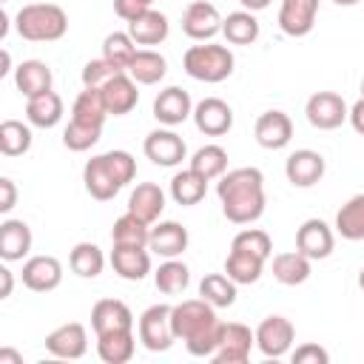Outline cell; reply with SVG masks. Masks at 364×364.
Wrapping results in <instances>:
<instances>
[{
    "instance_id": "cell-1",
    "label": "cell",
    "mask_w": 364,
    "mask_h": 364,
    "mask_svg": "<svg viewBox=\"0 0 364 364\" xmlns=\"http://www.w3.org/2000/svg\"><path fill=\"white\" fill-rule=\"evenodd\" d=\"M216 196L222 213L233 225H250L264 213V176L259 168H233L225 171L216 182Z\"/></svg>"
},
{
    "instance_id": "cell-2",
    "label": "cell",
    "mask_w": 364,
    "mask_h": 364,
    "mask_svg": "<svg viewBox=\"0 0 364 364\" xmlns=\"http://www.w3.org/2000/svg\"><path fill=\"white\" fill-rule=\"evenodd\" d=\"M171 324L179 341H185L188 353L196 358L213 355L222 336V321L216 318V307L199 299H185L171 307Z\"/></svg>"
},
{
    "instance_id": "cell-3",
    "label": "cell",
    "mask_w": 364,
    "mask_h": 364,
    "mask_svg": "<svg viewBox=\"0 0 364 364\" xmlns=\"http://www.w3.org/2000/svg\"><path fill=\"white\" fill-rule=\"evenodd\" d=\"M134 176H136V162L128 151H105L100 156H91L82 168L85 191L97 202L114 199L128 182H134Z\"/></svg>"
},
{
    "instance_id": "cell-4",
    "label": "cell",
    "mask_w": 364,
    "mask_h": 364,
    "mask_svg": "<svg viewBox=\"0 0 364 364\" xmlns=\"http://www.w3.org/2000/svg\"><path fill=\"white\" fill-rule=\"evenodd\" d=\"M14 28L28 43H54L68 31V14L57 3H28L14 14Z\"/></svg>"
},
{
    "instance_id": "cell-5",
    "label": "cell",
    "mask_w": 364,
    "mask_h": 364,
    "mask_svg": "<svg viewBox=\"0 0 364 364\" xmlns=\"http://www.w3.org/2000/svg\"><path fill=\"white\" fill-rule=\"evenodd\" d=\"M233 65H236L233 51L228 46H216V43H199L182 54L185 74L199 82H222L233 74Z\"/></svg>"
},
{
    "instance_id": "cell-6",
    "label": "cell",
    "mask_w": 364,
    "mask_h": 364,
    "mask_svg": "<svg viewBox=\"0 0 364 364\" xmlns=\"http://www.w3.org/2000/svg\"><path fill=\"white\" fill-rule=\"evenodd\" d=\"M136 333L145 350L151 353H165L171 350V344L176 341L173 324H171V304H151L139 321H136Z\"/></svg>"
},
{
    "instance_id": "cell-7",
    "label": "cell",
    "mask_w": 364,
    "mask_h": 364,
    "mask_svg": "<svg viewBox=\"0 0 364 364\" xmlns=\"http://www.w3.org/2000/svg\"><path fill=\"white\" fill-rule=\"evenodd\" d=\"M304 117H307V122L313 128L333 131V128H338L350 117V108H347L341 94H336V91H316L307 100V105H304Z\"/></svg>"
},
{
    "instance_id": "cell-8",
    "label": "cell",
    "mask_w": 364,
    "mask_h": 364,
    "mask_svg": "<svg viewBox=\"0 0 364 364\" xmlns=\"http://www.w3.org/2000/svg\"><path fill=\"white\" fill-rule=\"evenodd\" d=\"M293 338H296V327L284 316H267L256 327V347L267 358H282L284 353H290Z\"/></svg>"
},
{
    "instance_id": "cell-9",
    "label": "cell",
    "mask_w": 364,
    "mask_h": 364,
    "mask_svg": "<svg viewBox=\"0 0 364 364\" xmlns=\"http://www.w3.org/2000/svg\"><path fill=\"white\" fill-rule=\"evenodd\" d=\"M253 344H256V333H250L247 324L228 321V324H222V336H219L213 361L216 364H245L250 358Z\"/></svg>"
},
{
    "instance_id": "cell-10",
    "label": "cell",
    "mask_w": 364,
    "mask_h": 364,
    "mask_svg": "<svg viewBox=\"0 0 364 364\" xmlns=\"http://www.w3.org/2000/svg\"><path fill=\"white\" fill-rule=\"evenodd\" d=\"M142 151H145V156H148L154 165H159V168H176V165L188 156L185 139H182L176 131H171V128H156V131H151V134L145 136V142H142Z\"/></svg>"
},
{
    "instance_id": "cell-11",
    "label": "cell",
    "mask_w": 364,
    "mask_h": 364,
    "mask_svg": "<svg viewBox=\"0 0 364 364\" xmlns=\"http://www.w3.org/2000/svg\"><path fill=\"white\" fill-rule=\"evenodd\" d=\"M222 14L213 3L208 0H193L188 3V9L182 11V31L196 40V43H208L210 37H216L222 31Z\"/></svg>"
},
{
    "instance_id": "cell-12",
    "label": "cell",
    "mask_w": 364,
    "mask_h": 364,
    "mask_svg": "<svg viewBox=\"0 0 364 364\" xmlns=\"http://www.w3.org/2000/svg\"><path fill=\"white\" fill-rule=\"evenodd\" d=\"M336 247V233L324 219H304L296 230V250L304 253L310 262L327 259Z\"/></svg>"
},
{
    "instance_id": "cell-13",
    "label": "cell",
    "mask_w": 364,
    "mask_h": 364,
    "mask_svg": "<svg viewBox=\"0 0 364 364\" xmlns=\"http://www.w3.org/2000/svg\"><path fill=\"white\" fill-rule=\"evenodd\" d=\"M193 125L205 136H222L233 128V108L219 97H205L193 105Z\"/></svg>"
},
{
    "instance_id": "cell-14",
    "label": "cell",
    "mask_w": 364,
    "mask_h": 364,
    "mask_svg": "<svg viewBox=\"0 0 364 364\" xmlns=\"http://www.w3.org/2000/svg\"><path fill=\"white\" fill-rule=\"evenodd\" d=\"M324 156L318 151H310V148H301V151H293L284 162V176L293 188H313L316 182H321L324 176Z\"/></svg>"
},
{
    "instance_id": "cell-15",
    "label": "cell",
    "mask_w": 364,
    "mask_h": 364,
    "mask_svg": "<svg viewBox=\"0 0 364 364\" xmlns=\"http://www.w3.org/2000/svg\"><path fill=\"white\" fill-rule=\"evenodd\" d=\"M46 350L54 355V358H82L85 350H88V333L80 321H68V324H60L57 330H51L46 336Z\"/></svg>"
},
{
    "instance_id": "cell-16",
    "label": "cell",
    "mask_w": 364,
    "mask_h": 364,
    "mask_svg": "<svg viewBox=\"0 0 364 364\" xmlns=\"http://www.w3.org/2000/svg\"><path fill=\"white\" fill-rule=\"evenodd\" d=\"M191 114H193L191 94L185 88H179V85H168L154 97V117H156V122H162L168 128L182 125Z\"/></svg>"
},
{
    "instance_id": "cell-17",
    "label": "cell",
    "mask_w": 364,
    "mask_h": 364,
    "mask_svg": "<svg viewBox=\"0 0 364 364\" xmlns=\"http://www.w3.org/2000/svg\"><path fill=\"white\" fill-rule=\"evenodd\" d=\"M253 136L267 151H282L293 139V119L284 111H264L253 125Z\"/></svg>"
},
{
    "instance_id": "cell-18",
    "label": "cell",
    "mask_w": 364,
    "mask_h": 364,
    "mask_svg": "<svg viewBox=\"0 0 364 364\" xmlns=\"http://www.w3.org/2000/svg\"><path fill=\"white\" fill-rule=\"evenodd\" d=\"M111 267L125 282H142L151 273V250L139 245H114Z\"/></svg>"
},
{
    "instance_id": "cell-19",
    "label": "cell",
    "mask_w": 364,
    "mask_h": 364,
    "mask_svg": "<svg viewBox=\"0 0 364 364\" xmlns=\"http://www.w3.org/2000/svg\"><path fill=\"white\" fill-rule=\"evenodd\" d=\"M318 14V0H282L279 28L287 37H304L313 31Z\"/></svg>"
},
{
    "instance_id": "cell-20",
    "label": "cell",
    "mask_w": 364,
    "mask_h": 364,
    "mask_svg": "<svg viewBox=\"0 0 364 364\" xmlns=\"http://www.w3.org/2000/svg\"><path fill=\"white\" fill-rule=\"evenodd\" d=\"M136 85H139V82H136L128 71H119L117 77H111V80L105 82V88H100L111 117H125V114H131V111L136 108V102H139Z\"/></svg>"
},
{
    "instance_id": "cell-21",
    "label": "cell",
    "mask_w": 364,
    "mask_h": 364,
    "mask_svg": "<svg viewBox=\"0 0 364 364\" xmlns=\"http://www.w3.org/2000/svg\"><path fill=\"white\" fill-rule=\"evenodd\" d=\"M63 282V264L54 256H31L23 262V284L34 293H48L60 287Z\"/></svg>"
},
{
    "instance_id": "cell-22",
    "label": "cell",
    "mask_w": 364,
    "mask_h": 364,
    "mask_svg": "<svg viewBox=\"0 0 364 364\" xmlns=\"http://www.w3.org/2000/svg\"><path fill=\"white\" fill-rule=\"evenodd\" d=\"M91 327L97 336L117 333V330H134V313L119 299H100L91 307Z\"/></svg>"
},
{
    "instance_id": "cell-23",
    "label": "cell",
    "mask_w": 364,
    "mask_h": 364,
    "mask_svg": "<svg viewBox=\"0 0 364 364\" xmlns=\"http://www.w3.org/2000/svg\"><path fill=\"white\" fill-rule=\"evenodd\" d=\"M148 250L162 256V259H176L188 250V228H182L179 222H159L151 228V239H148Z\"/></svg>"
},
{
    "instance_id": "cell-24",
    "label": "cell",
    "mask_w": 364,
    "mask_h": 364,
    "mask_svg": "<svg viewBox=\"0 0 364 364\" xmlns=\"http://www.w3.org/2000/svg\"><path fill=\"white\" fill-rule=\"evenodd\" d=\"M51 82H54V74L43 60H23L14 68V85L26 100L51 91Z\"/></svg>"
},
{
    "instance_id": "cell-25",
    "label": "cell",
    "mask_w": 364,
    "mask_h": 364,
    "mask_svg": "<svg viewBox=\"0 0 364 364\" xmlns=\"http://www.w3.org/2000/svg\"><path fill=\"white\" fill-rule=\"evenodd\" d=\"M128 210L142 222L154 225L165 210V191L156 182H139L128 196Z\"/></svg>"
},
{
    "instance_id": "cell-26",
    "label": "cell",
    "mask_w": 364,
    "mask_h": 364,
    "mask_svg": "<svg viewBox=\"0 0 364 364\" xmlns=\"http://www.w3.org/2000/svg\"><path fill=\"white\" fill-rule=\"evenodd\" d=\"M31 250V228L23 219H6L0 225V259L23 262Z\"/></svg>"
},
{
    "instance_id": "cell-27",
    "label": "cell",
    "mask_w": 364,
    "mask_h": 364,
    "mask_svg": "<svg viewBox=\"0 0 364 364\" xmlns=\"http://www.w3.org/2000/svg\"><path fill=\"white\" fill-rule=\"evenodd\" d=\"M168 31H171V23L156 9H148L136 20L128 23V34H131V40L136 46H159V43L168 40Z\"/></svg>"
},
{
    "instance_id": "cell-28",
    "label": "cell",
    "mask_w": 364,
    "mask_h": 364,
    "mask_svg": "<svg viewBox=\"0 0 364 364\" xmlns=\"http://www.w3.org/2000/svg\"><path fill=\"white\" fill-rule=\"evenodd\" d=\"M134 350H136L134 330H117V333L97 336V355L105 364H125L134 358Z\"/></svg>"
},
{
    "instance_id": "cell-29",
    "label": "cell",
    "mask_w": 364,
    "mask_h": 364,
    "mask_svg": "<svg viewBox=\"0 0 364 364\" xmlns=\"http://www.w3.org/2000/svg\"><path fill=\"white\" fill-rule=\"evenodd\" d=\"M208 193V179L202 173H196L193 168H185L179 173H173L171 179V199L182 208H191V205H199Z\"/></svg>"
},
{
    "instance_id": "cell-30",
    "label": "cell",
    "mask_w": 364,
    "mask_h": 364,
    "mask_svg": "<svg viewBox=\"0 0 364 364\" xmlns=\"http://www.w3.org/2000/svg\"><path fill=\"white\" fill-rule=\"evenodd\" d=\"M128 74L139 85H156L168 74V60L154 48H136V54L128 65Z\"/></svg>"
},
{
    "instance_id": "cell-31",
    "label": "cell",
    "mask_w": 364,
    "mask_h": 364,
    "mask_svg": "<svg viewBox=\"0 0 364 364\" xmlns=\"http://www.w3.org/2000/svg\"><path fill=\"white\" fill-rule=\"evenodd\" d=\"M26 119L37 128H54L63 119V97L57 91L37 94L26 102Z\"/></svg>"
},
{
    "instance_id": "cell-32",
    "label": "cell",
    "mask_w": 364,
    "mask_h": 364,
    "mask_svg": "<svg viewBox=\"0 0 364 364\" xmlns=\"http://www.w3.org/2000/svg\"><path fill=\"white\" fill-rule=\"evenodd\" d=\"M273 279L287 284V287H296V284H304L310 279V259L299 250H287V253H279L273 256Z\"/></svg>"
},
{
    "instance_id": "cell-33",
    "label": "cell",
    "mask_w": 364,
    "mask_h": 364,
    "mask_svg": "<svg viewBox=\"0 0 364 364\" xmlns=\"http://www.w3.org/2000/svg\"><path fill=\"white\" fill-rule=\"evenodd\" d=\"M336 233L350 242L364 239V193L350 196L336 213Z\"/></svg>"
},
{
    "instance_id": "cell-34",
    "label": "cell",
    "mask_w": 364,
    "mask_h": 364,
    "mask_svg": "<svg viewBox=\"0 0 364 364\" xmlns=\"http://www.w3.org/2000/svg\"><path fill=\"white\" fill-rule=\"evenodd\" d=\"M222 34L230 46H250L259 40V20L253 11L242 9V11H230L222 20Z\"/></svg>"
},
{
    "instance_id": "cell-35",
    "label": "cell",
    "mask_w": 364,
    "mask_h": 364,
    "mask_svg": "<svg viewBox=\"0 0 364 364\" xmlns=\"http://www.w3.org/2000/svg\"><path fill=\"white\" fill-rule=\"evenodd\" d=\"M108 114V105L102 100V91L100 88H82L71 105V119L77 122H88V125H102Z\"/></svg>"
},
{
    "instance_id": "cell-36",
    "label": "cell",
    "mask_w": 364,
    "mask_h": 364,
    "mask_svg": "<svg viewBox=\"0 0 364 364\" xmlns=\"http://www.w3.org/2000/svg\"><path fill=\"white\" fill-rule=\"evenodd\" d=\"M262 270H264V259L230 247V253H228V259H225V273H228L236 284H253V282H259V279H262Z\"/></svg>"
},
{
    "instance_id": "cell-37",
    "label": "cell",
    "mask_w": 364,
    "mask_h": 364,
    "mask_svg": "<svg viewBox=\"0 0 364 364\" xmlns=\"http://www.w3.org/2000/svg\"><path fill=\"white\" fill-rule=\"evenodd\" d=\"M68 267L82 279H97L105 267V256L94 242H77L68 253Z\"/></svg>"
},
{
    "instance_id": "cell-38",
    "label": "cell",
    "mask_w": 364,
    "mask_h": 364,
    "mask_svg": "<svg viewBox=\"0 0 364 364\" xmlns=\"http://www.w3.org/2000/svg\"><path fill=\"white\" fill-rule=\"evenodd\" d=\"M148 239H151V225L142 222L139 216H134L131 210H125L114 228H111V242L114 245H139V247H148Z\"/></svg>"
},
{
    "instance_id": "cell-39",
    "label": "cell",
    "mask_w": 364,
    "mask_h": 364,
    "mask_svg": "<svg viewBox=\"0 0 364 364\" xmlns=\"http://www.w3.org/2000/svg\"><path fill=\"white\" fill-rule=\"evenodd\" d=\"M154 284H156L159 293L176 296V293H182V290L191 284V270H188V264L179 262V259H165V262L156 267V273H154Z\"/></svg>"
},
{
    "instance_id": "cell-40",
    "label": "cell",
    "mask_w": 364,
    "mask_h": 364,
    "mask_svg": "<svg viewBox=\"0 0 364 364\" xmlns=\"http://www.w3.org/2000/svg\"><path fill=\"white\" fill-rule=\"evenodd\" d=\"M199 296L213 307H230L236 301V282L228 273H208L199 282Z\"/></svg>"
},
{
    "instance_id": "cell-41",
    "label": "cell",
    "mask_w": 364,
    "mask_h": 364,
    "mask_svg": "<svg viewBox=\"0 0 364 364\" xmlns=\"http://www.w3.org/2000/svg\"><path fill=\"white\" fill-rule=\"evenodd\" d=\"M188 168H193L196 173H202L208 182L210 179H219L228 171V151L222 145H213V142L210 145H202V148L193 151Z\"/></svg>"
},
{
    "instance_id": "cell-42",
    "label": "cell",
    "mask_w": 364,
    "mask_h": 364,
    "mask_svg": "<svg viewBox=\"0 0 364 364\" xmlns=\"http://www.w3.org/2000/svg\"><path fill=\"white\" fill-rule=\"evenodd\" d=\"M31 148V128L20 119L0 122V154L3 156H23Z\"/></svg>"
},
{
    "instance_id": "cell-43",
    "label": "cell",
    "mask_w": 364,
    "mask_h": 364,
    "mask_svg": "<svg viewBox=\"0 0 364 364\" xmlns=\"http://www.w3.org/2000/svg\"><path fill=\"white\" fill-rule=\"evenodd\" d=\"M134 54H136V43L131 40L128 31H111V34L102 40V57H105L114 68H119V71H128Z\"/></svg>"
},
{
    "instance_id": "cell-44",
    "label": "cell",
    "mask_w": 364,
    "mask_h": 364,
    "mask_svg": "<svg viewBox=\"0 0 364 364\" xmlns=\"http://www.w3.org/2000/svg\"><path fill=\"white\" fill-rule=\"evenodd\" d=\"M100 134H102V125H88V122L71 119L65 125V131H63V145L68 151L82 154V151H88V148H94L100 142Z\"/></svg>"
},
{
    "instance_id": "cell-45",
    "label": "cell",
    "mask_w": 364,
    "mask_h": 364,
    "mask_svg": "<svg viewBox=\"0 0 364 364\" xmlns=\"http://www.w3.org/2000/svg\"><path fill=\"white\" fill-rule=\"evenodd\" d=\"M230 247L245 250V253H253V256H259V259H264V262H267L270 253H273L270 236H267L264 230H259V228H245V230H239V233L233 236Z\"/></svg>"
},
{
    "instance_id": "cell-46",
    "label": "cell",
    "mask_w": 364,
    "mask_h": 364,
    "mask_svg": "<svg viewBox=\"0 0 364 364\" xmlns=\"http://www.w3.org/2000/svg\"><path fill=\"white\" fill-rule=\"evenodd\" d=\"M117 74H119V68H114L105 57L88 60V63L82 65V85H85V88H105V82H108L111 77H117Z\"/></svg>"
},
{
    "instance_id": "cell-47",
    "label": "cell",
    "mask_w": 364,
    "mask_h": 364,
    "mask_svg": "<svg viewBox=\"0 0 364 364\" xmlns=\"http://www.w3.org/2000/svg\"><path fill=\"white\" fill-rule=\"evenodd\" d=\"M327 361H330V355L318 344H301L293 350V364H327Z\"/></svg>"
},
{
    "instance_id": "cell-48",
    "label": "cell",
    "mask_w": 364,
    "mask_h": 364,
    "mask_svg": "<svg viewBox=\"0 0 364 364\" xmlns=\"http://www.w3.org/2000/svg\"><path fill=\"white\" fill-rule=\"evenodd\" d=\"M151 9V3L148 0H114V11H117V17H122L125 23H131V20H136L142 11H148Z\"/></svg>"
},
{
    "instance_id": "cell-49",
    "label": "cell",
    "mask_w": 364,
    "mask_h": 364,
    "mask_svg": "<svg viewBox=\"0 0 364 364\" xmlns=\"http://www.w3.org/2000/svg\"><path fill=\"white\" fill-rule=\"evenodd\" d=\"M14 205H17V188L9 176H3L0 179V213H9Z\"/></svg>"
},
{
    "instance_id": "cell-50",
    "label": "cell",
    "mask_w": 364,
    "mask_h": 364,
    "mask_svg": "<svg viewBox=\"0 0 364 364\" xmlns=\"http://www.w3.org/2000/svg\"><path fill=\"white\" fill-rule=\"evenodd\" d=\"M347 119H350L353 131L364 136V97H361V100H355V102L350 105V117H347Z\"/></svg>"
},
{
    "instance_id": "cell-51",
    "label": "cell",
    "mask_w": 364,
    "mask_h": 364,
    "mask_svg": "<svg viewBox=\"0 0 364 364\" xmlns=\"http://www.w3.org/2000/svg\"><path fill=\"white\" fill-rule=\"evenodd\" d=\"M0 279H3V287H0V299H9L11 296V287H14V276H11V270L3 264L0 267Z\"/></svg>"
},
{
    "instance_id": "cell-52",
    "label": "cell",
    "mask_w": 364,
    "mask_h": 364,
    "mask_svg": "<svg viewBox=\"0 0 364 364\" xmlns=\"http://www.w3.org/2000/svg\"><path fill=\"white\" fill-rule=\"evenodd\" d=\"M0 364H23V355L14 353V350H9V347H3L0 350Z\"/></svg>"
},
{
    "instance_id": "cell-53",
    "label": "cell",
    "mask_w": 364,
    "mask_h": 364,
    "mask_svg": "<svg viewBox=\"0 0 364 364\" xmlns=\"http://www.w3.org/2000/svg\"><path fill=\"white\" fill-rule=\"evenodd\" d=\"M239 3H242V9H247V11H262V9L270 6V0H239Z\"/></svg>"
},
{
    "instance_id": "cell-54",
    "label": "cell",
    "mask_w": 364,
    "mask_h": 364,
    "mask_svg": "<svg viewBox=\"0 0 364 364\" xmlns=\"http://www.w3.org/2000/svg\"><path fill=\"white\" fill-rule=\"evenodd\" d=\"M9 71H11V57H9V51H3V68H0V77L9 74Z\"/></svg>"
},
{
    "instance_id": "cell-55",
    "label": "cell",
    "mask_w": 364,
    "mask_h": 364,
    "mask_svg": "<svg viewBox=\"0 0 364 364\" xmlns=\"http://www.w3.org/2000/svg\"><path fill=\"white\" fill-rule=\"evenodd\" d=\"M336 6H355V3H361V0H333Z\"/></svg>"
},
{
    "instance_id": "cell-56",
    "label": "cell",
    "mask_w": 364,
    "mask_h": 364,
    "mask_svg": "<svg viewBox=\"0 0 364 364\" xmlns=\"http://www.w3.org/2000/svg\"><path fill=\"white\" fill-rule=\"evenodd\" d=\"M358 287L364 290V267H361V273H358Z\"/></svg>"
},
{
    "instance_id": "cell-57",
    "label": "cell",
    "mask_w": 364,
    "mask_h": 364,
    "mask_svg": "<svg viewBox=\"0 0 364 364\" xmlns=\"http://www.w3.org/2000/svg\"><path fill=\"white\" fill-rule=\"evenodd\" d=\"M361 97H364V80H361Z\"/></svg>"
},
{
    "instance_id": "cell-58",
    "label": "cell",
    "mask_w": 364,
    "mask_h": 364,
    "mask_svg": "<svg viewBox=\"0 0 364 364\" xmlns=\"http://www.w3.org/2000/svg\"><path fill=\"white\" fill-rule=\"evenodd\" d=\"M0 3H9V0H0Z\"/></svg>"
},
{
    "instance_id": "cell-59",
    "label": "cell",
    "mask_w": 364,
    "mask_h": 364,
    "mask_svg": "<svg viewBox=\"0 0 364 364\" xmlns=\"http://www.w3.org/2000/svg\"><path fill=\"white\" fill-rule=\"evenodd\" d=\"M148 3H154V0H148Z\"/></svg>"
}]
</instances>
